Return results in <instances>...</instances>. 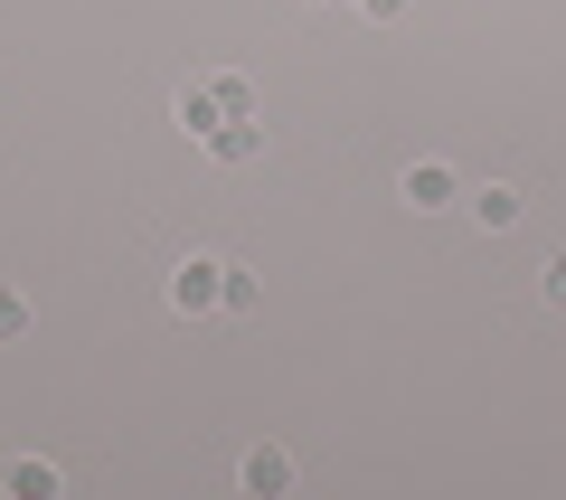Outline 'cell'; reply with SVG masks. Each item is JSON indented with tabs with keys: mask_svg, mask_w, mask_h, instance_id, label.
I'll return each mask as SVG.
<instances>
[{
	"mask_svg": "<svg viewBox=\"0 0 566 500\" xmlns=\"http://www.w3.org/2000/svg\"><path fill=\"white\" fill-rule=\"evenodd\" d=\"M170 312H180V321L227 312V256H180V264H170Z\"/></svg>",
	"mask_w": 566,
	"mask_h": 500,
	"instance_id": "6da1fadb",
	"label": "cell"
},
{
	"mask_svg": "<svg viewBox=\"0 0 566 500\" xmlns=\"http://www.w3.org/2000/svg\"><path fill=\"white\" fill-rule=\"evenodd\" d=\"M397 199L416 208V218H434V208H453V199H463V170H453V160H434V152H424V160H406Z\"/></svg>",
	"mask_w": 566,
	"mask_h": 500,
	"instance_id": "7a4b0ae2",
	"label": "cell"
},
{
	"mask_svg": "<svg viewBox=\"0 0 566 500\" xmlns=\"http://www.w3.org/2000/svg\"><path fill=\"white\" fill-rule=\"evenodd\" d=\"M463 208H472V227H482V237H510V227L528 218V189H510V180H482V189H463Z\"/></svg>",
	"mask_w": 566,
	"mask_h": 500,
	"instance_id": "3957f363",
	"label": "cell"
},
{
	"mask_svg": "<svg viewBox=\"0 0 566 500\" xmlns=\"http://www.w3.org/2000/svg\"><path fill=\"white\" fill-rule=\"evenodd\" d=\"M237 491L245 500H283L293 491V454H283V444H255V454L237 462Z\"/></svg>",
	"mask_w": 566,
	"mask_h": 500,
	"instance_id": "277c9868",
	"label": "cell"
},
{
	"mask_svg": "<svg viewBox=\"0 0 566 500\" xmlns=\"http://www.w3.org/2000/svg\"><path fill=\"white\" fill-rule=\"evenodd\" d=\"M0 491H10V500H57V491H66V472H57L48 454H20L10 472H0Z\"/></svg>",
	"mask_w": 566,
	"mask_h": 500,
	"instance_id": "5b68a950",
	"label": "cell"
},
{
	"mask_svg": "<svg viewBox=\"0 0 566 500\" xmlns=\"http://www.w3.org/2000/svg\"><path fill=\"white\" fill-rule=\"evenodd\" d=\"M170 114H180V133H189V142H208V133L227 123V104H218V85L199 76V85H180V104H170Z\"/></svg>",
	"mask_w": 566,
	"mask_h": 500,
	"instance_id": "8992f818",
	"label": "cell"
},
{
	"mask_svg": "<svg viewBox=\"0 0 566 500\" xmlns=\"http://www.w3.org/2000/svg\"><path fill=\"white\" fill-rule=\"evenodd\" d=\"M208 160H218V170H245V160H264V123H218V133H208Z\"/></svg>",
	"mask_w": 566,
	"mask_h": 500,
	"instance_id": "52a82bcc",
	"label": "cell"
},
{
	"mask_svg": "<svg viewBox=\"0 0 566 500\" xmlns=\"http://www.w3.org/2000/svg\"><path fill=\"white\" fill-rule=\"evenodd\" d=\"M208 85H218V104H227V123H255V85H245V76H208Z\"/></svg>",
	"mask_w": 566,
	"mask_h": 500,
	"instance_id": "ba28073f",
	"label": "cell"
},
{
	"mask_svg": "<svg viewBox=\"0 0 566 500\" xmlns=\"http://www.w3.org/2000/svg\"><path fill=\"white\" fill-rule=\"evenodd\" d=\"M29 321H39V312H29V293L0 283V341H29Z\"/></svg>",
	"mask_w": 566,
	"mask_h": 500,
	"instance_id": "9c48e42d",
	"label": "cell"
},
{
	"mask_svg": "<svg viewBox=\"0 0 566 500\" xmlns=\"http://www.w3.org/2000/svg\"><path fill=\"white\" fill-rule=\"evenodd\" d=\"M538 293H547V302L566 312V256H547V264H538Z\"/></svg>",
	"mask_w": 566,
	"mask_h": 500,
	"instance_id": "30bf717a",
	"label": "cell"
},
{
	"mask_svg": "<svg viewBox=\"0 0 566 500\" xmlns=\"http://www.w3.org/2000/svg\"><path fill=\"white\" fill-rule=\"evenodd\" d=\"M359 10L368 20H406V0H359Z\"/></svg>",
	"mask_w": 566,
	"mask_h": 500,
	"instance_id": "8fae6325",
	"label": "cell"
}]
</instances>
